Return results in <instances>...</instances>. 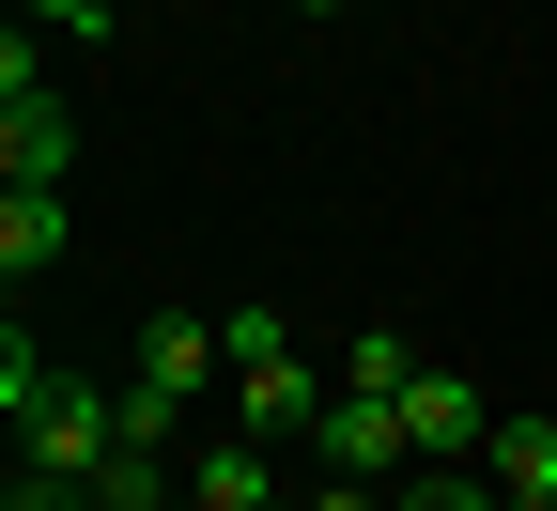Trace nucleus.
Returning a JSON list of instances; mask_svg holds the SVG:
<instances>
[{"label":"nucleus","mask_w":557,"mask_h":511,"mask_svg":"<svg viewBox=\"0 0 557 511\" xmlns=\"http://www.w3.org/2000/svg\"><path fill=\"white\" fill-rule=\"evenodd\" d=\"M0 511H94L78 480H47V465H16V496H0Z\"/></svg>","instance_id":"nucleus-12"},{"label":"nucleus","mask_w":557,"mask_h":511,"mask_svg":"<svg viewBox=\"0 0 557 511\" xmlns=\"http://www.w3.org/2000/svg\"><path fill=\"white\" fill-rule=\"evenodd\" d=\"M278 511H295V496H278Z\"/></svg>","instance_id":"nucleus-15"},{"label":"nucleus","mask_w":557,"mask_h":511,"mask_svg":"<svg viewBox=\"0 0 557 511\" xmlns=\"http://www.w3.org/2000/svg\"><path fill=\"white\" fill-rule=\"evenodd\" d=\"M218 373H233L218 326H201V311H156V326H139V388H124V450H156V434L218 388Z\"/></svg>","instance_id":"nucleus-1"},{"label":"nucleus","mask_w":557,"mask_h":511,"mask_svg":"<svg viewBox=\"0 0 557 511\" xmlns=\"http://www.w3.org/2000/svg\"><path fill=\"white\" fill-rule=\"evenodd\" d=\"M295 16H341V0H295Z\"/></svg>","instance_id":"nucleus-14"},{"label":"nucleus","mask_w":557,"mask_h":511,"mask_svg":"<svg viewBox=\"0 0 557 511\" xmlns=\"http://www.w3.org/2000/svg\"><path fill=\"white\" fill-rule=\"evenodd\" d=\"M310 450H325V480H418V434H403V403H387V388H341Z\"/></svg>","instance_id":"nucleus-2"},{"label":"nucleus","mask_w":557,"mask_h":511,"mask_svg":"<svg viewBox=\"0 0 557 511\" xmlns=\"http://www.w3.org/2000/svg\"><path fill=\"white\" fill-rule=\"evenodd\" d=\"M218 356H233V373H278L295 341H278V311H218Z\"/></svg>","instance_id":"nucleus-10"},{"label":"nucleus","mask_w":557,"mask_h":511,"mask_svg":"<svg viewBox=\"0 0 557 511\" xmlns=\"http://www.w3.org/2000/svg\"><path fill=\"white\" fill-rule=\"evenodd\" d=\"M94 511H171V480H156V450H124V465L94 480Z\"/></svg>","instance_id":"nucleus-11"},{"label":"nucleus","mask_w":557,"mask_h":511,"mask_svg":"<svg viewBox=\"0 0 557 511\" xmlns=\"http://www.w3.org/2000/svg\"><path fill=\"white\" fill-rule=\"evenodd\" d=\"M233 403H248V434H263V450H278V434H325V373H310V356H278V373H233Z\"/></svg>","instance_id":"nucleus-5"},{"label":"nucleus","mask_w":557,"mask_h":511,"mask_svg":"<svg viewBox=\"0 0 557 511\" xmlns=\"http://www.w3.org/2000/svg\"><path fill=\"white\" fill-rule=\"evenodd\" d=\"M186 496L201 511H278V450H263V434H218V450L186 465Z\"/></svg>","instance_id":"nucleus-6"},{"label":"nucleus","mask_w":557,"mask_h":511,"mask_svg":"<svg viewBox=\"0 0 557 511\" xmlns=\"http://www.w3.org/2000/svg\"><path fill=\"white\" fill-rule=\"evenodd\" d=\"M341 388H387V403H403V388H418V356H403V326H372L357 356H341Z\"/></svg>","instance_id":"nucleus-9"},{"label":"nucleus","mask_w":557,"mask_h":511,"mask_svg":"<svg viewBox=\"0 0 557 511\" xmlns=\"http://www.w3.org/2000/svg\"><path fill=\"white\" fill-rule=\"evenodd\" d=\"M480 480H496L511 511H557V418L511 403V418H496V450H480Z\"/></svg>","instance_id":"nucleus-4"},{"label":"nucleus","mask_w":557,"mask_h":511,"mask_svg":"<svg viewBox=\"0 0 557 511\" xmlns=\"http://www.w3.org/2000/svg\"><path fill=\"white\" fill-rule=\"evenodd\" d=\"M387 511H511V496H496V480H465V465H418Z\"/></svg>","instance_id":"nucleus-8"},{"label":"nucleus","mask_w":557,"mask_h":511,"mask_svg":"<svg viewBox=\"0 0 557 511\" xmlns=\"http://www.w3.org/2000/svg\"><path fill=\"white\" fill-rule=\"evenodd\" d=\"M62 264V186H0V279H47Z\"/></svg>","instance_id":"nucleus-7"},{"label":"nucleus","mask_w":557,"mask_h":511,"mask_svg":"<svg viewBox=\"0 0 557 511\" xmlns=\"http://www.w3.org/2000/svg\"><path fill=\"white\" fill-rule=\"evenodd\" d=\"M403 434H418V465H465V450H496V403H480L465 373H418L403 388Z\"/></svg>","instance_id":"nucleus-3"},{"label":"nucleus","mask_w":557,"mask_h":511,"mask_svg":"<svg viewBox=\"0 0 557 511\" xmlns=\"http://www.w3.org/2000/svg\"><path fill=\"white\" fill-rule=\"evenodd\" d=\"M16 16H47V32H109V0H16Z\"/></svg>","instance_id":"nucleus-13"}]
</instances>
